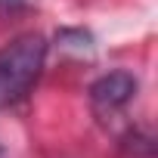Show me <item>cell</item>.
Wrapping results in <instances>:
<instances>
[{"mask_svg":"<svg viewBox=\"0 0 158 158\" xmlns=\"http://www.w3.org/2000/svg\"><path fill=\"white\" fill-rule=\"evenodd\" d=\"M0 3H19V0H0Z\"/></svg>","mask_w":158,"mask_h":158,"instance_id":"3957f363","label":"cell"},{"mask_svg":"<svg viewBox=\"0 0 158 158\" xmlns=\"http://www.w3.org/2000/svg\"><path fill=\"white\" fill-rule=\"evenodd\" d=\"M47 40L34 31L13 37L0 47V112L19 106L44 71Z\"/></svg>","mask_w":158,"mask_h":158,"instance_id":"6da1fadb","label":"cell"},{"mask_svg":"<svg viewBox=\"0 0 158 158\" xmlns=\"http://www.w3.org/2000/svg\"><path fill=\"white\" fill-rule=\"evenodd\" d=\"M133 96H136V77L130 71H109L90 87V102H93L96 115H102V118L118 115L124 106L133 102Z\"/></svg>","mask_w":158,"mask_h":158,"instance_id":"7a4b0ae2","label":"cell"}]
</instances>
